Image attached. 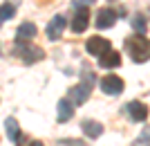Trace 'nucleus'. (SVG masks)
Returning a JSON list of instances; mask_svg holds the SVG:
<instances>
[{
    "mask_svg": "<svg viewBox=\"0 0 150 146\" xmlns=\"http://www.w3.org/2000/svg\"><path fill=\"white\" fill-rule=\"evenodd\" d=\"M125 50L134 63H146L150 58V41L141 34H134V36L125 38Z\"/></svg>",
    "mask_w": 150,
    "mask_h": 146,
    "instance_id": "nucleus-1",
    "label": "nucleus"
},
{
    "mask_svg": "<svg viewBox=\"0 0 150 146\" xmlns=\"http://www.w3.org/2000/svg\"><path fill=\"white\" fill-rule=\"evenodd\" d=\"M92 88H94V74H92L90 70H85V72H83V81L69 90V101L74 103V106H81V103H85V101L90 99V92H92Z\"/></svg>",
    "mask_w": 150,
    "mask_h": 146,
    "instance_id": "nucleus-2",
    "label": "nucleus"
},
{
    "mask_svg": "<svg viewBox=\"0 0 150 146\" xmlns=\"http://www.w3.org/2000/svg\"><path fill=\"white\" fill-rule=\"evenodd\" d=\"M13 54H16V56H20L27 65H29V63H36V61H40V58L45 56V52L40 50V47H34V45H29V43H27V45H25V43H16Z\"/></svg>",
    "mask_w": 150,
    "mask_h": 146,
    "instance_id": "nucleus-3",
    "label": "nucleus"
},
{
    "mask_svg": "<svg viewBox=\"0 0 150 146\" xmlns=\"http://www.w3.org/2000/svg\"><path fill=\"white\" fill-rule=\"evenodd\" d=\"M85 50H88V54H92V56L101 58L103 54H108V52L112 50V47H110V41H108V38L92 36V38H88V43H85Z\"/></svg>",
    "mask_w": 150,
    "mask_h": 146,
    "instance_id": "nucleus-4",
    "label": "nucleus"
},
{
    "mask_svg": "<svg viewBox=\"0 0 150 146\" xmlns=\"http://www.w3.org/2000/svg\"><path fill=\"white\" fill-rule=\"evenodd\" d=\"M65 25H67V18H65L63 14H56V16L50 20L47 29H45L47 38H50V41H58V38L63 36V29H65Z\"/></svg>",
    "mask_w": 150,
    "mask_h": 146,
    "instance_id": "nucleus-5",
    "label": "nucleus"
},
{
    "mask_svg": "<svg viewBox=\"0 0 150 146\" xmlns=\"http://www.w3.org/2000/svg\"><path fill=\"white\" fill-rule=\"evenodd\" d=\"M101 90L105 92V95H121L123 92V79H119L117 74H108L101 79Z\"/></svg>",
    "mask_w": 150,
    "mask_h": 146,
    "instance_id": "nucleus-6",
    "label": "nucleus"
},
{
    "mask_svg": "<svg viewBox=\"0 0 150 146\" xmlns=\"http://www.w3.org/2000/svg\"><path fill=\"white\" fill-rule=\"evenodd\" d=\"M90 25V11H88V7H79L74 14V18H72V32L76 34H81L85 32Z\"/></svg>",
    "mask_w": 150,
    "mask_h": 146,
    "instance_id": "nucleus-7",
    "label": "nucleus"
},
{
    "mask_svg": "<svg viewBox=\"0 0 150 146\" xmlns=\"http://www.w3.org/2000/svg\"><path fill=\"white\" fill-rule=\"evenodd\" d=\"M117 18H119V14L114 11V9H99V11H96V20H94V23H96V27H99V29H108V27H112L114 23H117Z\"/></svg>",
    "mask_w": 150,
    "mask_h": 146,
    "instance_id": "nucleus-8",
    "label": "nucleus"
},
{
    "mask_svg": "<svg viewBox=\"0 0 150 146\" xmlns=\"http://www.w3.org/2000/svg\"><path fill=\"white\" fill-rule=\"evenodd\" d=\"M125 113H128V117L132 121H146L148 119V106L141 101H130L125 106Z\"/></svg>",
    "mask_w": 150,
    "mask_h": 146,
    "instance_id": "nucleus-9",
    "label": "nucleus"
},
{
    "mask_svg": "<svg viewBox=\"0 0 150 146\" xmlns=\"http://www.w3.org/2000/svg\"><path fill=\"white\" fill-rule=\"evenodd\" d=\"M36 25L34 23H23V25L16 29V43H29L31 38L36 36Z\"/></svg>",
    "mask_w": 150,
    "mask_h": 146,
    "instance_id": "nucleus-10",
    "label": "nucleus"
},
{
    "mask_svg": "<svg viewBox=\"0 0 150 146\" xmlns=\"http://www.w3.org/2000/svg\"><path fill=\"white\" fill-rule=\"evenodd\" d=\"M74 117V103L69 101V99H61L58 101V115H56V119L61 121V124H65V121H69Z\"/></svg>",
    "mask_w": 150,
    "mask_h": 146,
    "instance_id": "nucleus-11",
    "label": "nucleus"
},
{
    "mask_svg": "<svg viewBox=\"0 0 150 146\" xmlns=\"http://www.w3.org/2000/svg\"><path fill=\"white\" fill-rule=\"evenodd\" d=\"M81 128H83V133L88 135L90 140H96V137L103 133V126H101L99 121H94V119H83L81 121Z\"/></svg>",
    "mask_w": 150,
    "mask_h": 146,
    "instance_id": "nucleus-12",
    "label": "nucleus"
},
{
    "mask_svg": "<svg viewBox=\"0 0 150 146\" xmlns=\"http://www.w3.org/2000/svg\"><path fill=\"white\" fill-rule=\"evenodd\" d=\"M99 65L101 68H108V70H110V68H119L121 65V54L114 52V50H110L108 54H103V56L99 58Z\"/></svg>",
    "mask_w": 150,
    "mask_h": 146,
    "instance_id": "nucleus-13",
    "label": "nucleus"
},
{
    "mask_svg": "<svg viewBox=\"0 0 150 146\" xmlns=\"http://www.w3.org/2000/svg\"><path fill=\"white\" fill-rule=\"evenodd\" d=\"M5 128H7V137H9L11 142H18V137H20V128H18V124H16V119H13V117L5 119Z\"/></svg>",
    "mask_w": 150,
    "mask_h": 146,
    "instance_id": "nucleus-14",
    "label": "nucleus"
},
{
    "mask_svg": "<svg viewBox=\"0 0 150 146\" xmlns=\"http://www.w3.org/2000/svg\"><path fill=\"white\" fill-rule=\"evenodd\" d=\"M132 27H134V29H137L141 36L146 34V29H148V23H146L144 14H134V18H132Z\"/></svg>",
    "mask_w": 150,
    "mask_h": 146,
    "instance_id": "nucleus-15",
    "label": "nucleus"
},
{
    "mask_svg": "<svg viewBox=\"0 0 150 146\" xmlns=\"http://www.w3.org/2000/svg\"><path fill=\"white\" fill-rule=\"evenodd\" d=\"M13 11H16V9H13V5L11 2H2V11H0V20H9L13 16Z\"/></svg>",
    "mask_w": 150,
    "mask_h": 146,
    "instance_id": "nucleus-16",
    "label": "nucleus"
},
{
    "mask_svg": "<svg viewBox=\"0 0 150 146\" xmlns=\"http://www.w3.org/2000/svg\"><path fill=\"white\" fill-rule=\"evenodd\" d=\"M132 146H150V128H146L144 133H141V137H139Z\"/></svg>",
    "mask_w": 150,
    "mask_h": 146,
    "instance_id": "nucleus-17",
    "label": "nucleus"
},
{
    "mask_svg": "<svg viewBox=\"0 0 150 146\" xmlns=\"http://www.w3.org/2000/svg\"><path fill=\"white\" fill-rule=\"evenodd\" d=\"M58 146H85V144H83L81 140H61Z\"/></svg>",
    "mask_w": 150,
    "mask_h": 146,
    "instance_id": "nucleus-18",
    "label": "nucleus"
},
{
    "mask_svg": "<svg viewBox=\"0 0 150 146\" xmlns=\"http://www.w3.org/2000/svg\"><path fill=\"white\" fill-rule=\"evenodd\" d=\"M94 0H76V5H83V7H88V5H92Z\"/></svg>",
    "mask_w": 150,
    "mask_h": 146,
    "instance_id": "nucleus-19",
    "label": "nucleus"
},
{
    "mask_svg": "<svg viewBox=\"0 0 150 146\" xmlns=\"http://www.w3.org/2000/svg\"><path fill=\"white\" fill-rule=\"evenodd\" d=\"M29 146H43V144H40V142H31Z\"/></svg>",
    "mask_w": 150,
    "mask_h": 146,
    "instance_id": "nucleus-20",
    "label": "nucleus"
},
{
    "mask_svg": "<svg viewBox=\"0 0 150 146\" xmlns=\"http://www.w3.org/2000/svg\"><path fill=\"white\" fill-rule=\"evenodd\" d=\"M110 2H112V0H110Z\"/></svg>",
    "mask_w": 150,
    "mask_h": 146,
    "instance_id": "nucleus-21",
    "label": "nucleus"
}]
</instances>
